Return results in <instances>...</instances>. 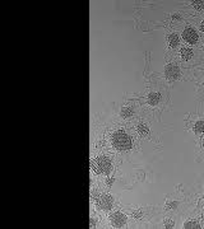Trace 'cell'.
Returning a JSON list of instances; mask_svg holds the SVG:
<instances>
[{
  "label": "cell",
  "mask_w": 204,
  "mask_h": 229,
  "mask_svg": "<svg viewBox=\"0 0 204 229\" xmlns=\"http://www.w3.org/2000/svg\"><path fill=\"white\" fill-rule=\"evenodd\" d=\"M111 140H112V145L118 150H129L133 146V141H132L130 135H128L126 132H124L121 130L114 132Z\"/></svg>",
  "instance_id": "cell-1"
},
{
  "label": "cell",
  "mask_w": 204,
  "mask_h": 229,
  "mask_svg": "<svg viewBox=\"0 0 204 229\" xmlns=\"http://www.w3.org/2000/svg\"><path fill=\"white\" fill-rule=\"evenodd\" d=\"M111 160L106 157H98V158L91 160V169L96 173H108L111 171Z\"/></svg>",
  "instance_id": "cell-2"
},
{
  "label": "cell",
  "mask_w": 204,
  "mask_h": 229,
  "mask_svg": "<svg viewBox=\"0 0 204 229\" xmlns=\"http://www.w3.org/2000/svg\"><path fill=\"white\" fill-rule=\"evenodd\" d=\"M96 203H97L100 209H102V210H110L111 206H112V199L108 196V195H101V196L97 197Z\"/></svg>",
  "instance_id": "cell-3"
},
{
  "label": "cell",
  "mask_w": 204,
  "mask_h": 229,
  "mask_svg": "<svg viewBox=\"0 0 204 229\" xmlns=\"http://www.w3.org/2000/svg\"><path fill=\"white\" fill-rule=\"evenodd\" d=\"M183 37L184 40L188 42V44H196V41H198V33H196V31L194 30V28H186V30H184L183 32Z\"/></svg>",
  "instance_id": "cell-4"
},
{
  "label": "cell",
  "mask_w": 204,
  "mask_h": 229,
  "mask_svg": "<svg viewBox=\"0 0 204 229\" xmlns=\"http://www.w3.org/2000/svg\"><path fill=\"white\" fill-rule=\"evenodd\" d=\"M111 223L115 227H122L126 223V217L121 213H115L114 215H111Z\"/></svg>",
  "instance_id": "cell-5"
},
{
  "label": "cell",
  "mask_w": 204,
  "mask_h": 229,
  "mask_svg": "<svg viewBox=\"0 0 204 229\" xmlns=\"http://www.w3.org/2000/svg\"><path fill=\"white\" fill-rule=\"evenodd\" d=\"M159 99H161V96H159V93H152V94L148 97V101L151 104H157L159 102Z\"/></svg>",
  "instance_id": "cell-6"
},
{
  "label": "cell",
  "mask_w": 204,
  "mask_h": 229,
  "mask_svg": "<svg viewBox=\"0 0 204 229\" xmlns=\"http://www.w3.org/2000/svg\"><path fill=\"white\" fill-rule=\"evenodd\" d=\"M175 68H176V66H175ZM175 68H173V66H169V68H167V76H169L170 79H175V78L177 76L179 70L176 69V70L173 71V69H175Z\"/></svg>",
  "instance_id": "cell-7"
},
{
  "label": "cell",
  "mask_w": 204,
  "mask_h": 229,
  "mask_svg": "<svg viewBox=\"0 0 204 229\" xmlns=\"http://www.w3.org/2000/svg\"><path fill=\"white\" fill-rule=\"evenodd\" d=\"M181 55H183V59L189 60V59H191L193 52H191V50H189V48H183L181 50Z\"/></svg>",
  "instance_id": "cell-8"
},
{
  "label": "cell",
  "mask_w": 204,
  "mask_h": 229,
  "mask_svg": "<svg viewBox=\"0 0 204 229\" xmlns=\"http://www.w3.org/2000/svg\"><path fill=\"white\" fill-rule=\"evenodd\" d=\"M121 113H122L124 117H129L133 114V110L130 108V107H124V108L121 110Z\"/></svg>",
  "instance_id": "cell-9"
},
{
  "label": "cell",
  "mask_w": 204,
  "mask_h": 229,
  "mask_svg": "<svg viewBox=\"0 0 204 229\" xmlns=\"http://www.w3.org/2000/svg\"><path fill=\"white\" fill-rule=\"evenodd\" d=\"M169 42H170V45L171 46H176L179 44V38H177V36L176 34H171L170 37H169Z\"/></svg>",
  "instance_id": "cell-10"
},
{
  "label": "cell",
  "mask_w": 204,
  "mask_h": 229,
  "mask_svg": "<svg viewBox=\"0 0 204 229\" xmlns=\"http://www.w3.org/2000/svg\"><path fill=\"white\" fill-rule=\"evenodd\" d=\"M138 131H139V134H140V135H147L149 130H148V127L145 126L144 124H140V125H139V127H138Z\"/></svg>",
  "instance_id": "cell-11"
},
{
  "label": "cell",
  "mask_w": 204,
  "mask_h": 229,
  "mask_svg": "<svg viewBox=\"0 0 204 229\" xmlns=\"http://www.w3.org/2000/svg\"><path fill=\"white\" fill-rule=\"evenodd\" d=\"M195 129H196V131L203 132L204 131V121H199V122H196Z\"/></svg>",
  "instance_id": "cell-12"
},
{
  "label": "cell",
  "mask_w": 204,
  "mask_h": 229,
  "mask_svg": "<svg viewBox=\"0 0 204 229\" xmlns=\"http://www.w3.org/2000/svg\"><path fill=\"white\" fill-rule=\"evenodd\" d=\"M193 6L196 9H203L204 8V2H193Z\"/></svg>",
  "instance_id": "cell-13"
},
{
  "label": "cell",
  "mask_w": 204,
  "mask_h": 229,
  "mask_svg": "<svg viewBox=\"0 0 204 229\" xmlns=\"http://www.w3.org/2000/svg\"><path fill=\"white\" fill-rule=\"evenodd\" d=\"M184 228H200L198 223H195V221H190V223H186L184 225Z\"/></svg>",
  "instance_id": "cell-14"
},
{
  "label": "cell",
  "mask_w": 204,
  "mask_h": 229,
  "mask_svg": "<svg viewBox=\"0 0 204 229\" xmlns=\"http://www.w3.org/2000/svg\"><path fill=\"white\" fill-rule=\"evenodd\" d=\"M200 30L204 31V22H202V24H200Z\"/></svg>",
  "instance_id": "cell-15"
}]
</instances>
